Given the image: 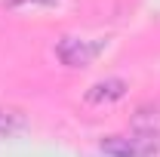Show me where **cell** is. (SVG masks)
Instances as JSON below:
<instances>
[{
	"label": "cell",
	"mask_w": 160,
	"mask_h": 157,
	"mask_svg": "<svg viewBox=\"0 0 160 157\" xmlns=\"http://www.w3.org/2000/svg\"><path fill=\"white\" fill-rule=\"evenodd\" d=\"M157 151V139L148 136H108L102 139V154L108 157H151Z\"/></svg>",
	"instance_id": "cell-1"
},
{
	"label": "cell",
	"mask_w": 160,
	"mask_h": 157,
	"mask_svg": "<svg viewBox=\"0 0 160 157\" xmlns=\"http://www.w3.org/2000/svg\"><path fill=\"white\" fill-rule=\"evenodd\" d=\"M99 46L89 43V40H80V37H62L59 46H56V56L62 59V65L68 68H86L89 62L96 59Z\"/></svg>",
	"instance_id": "cell-2"
},
{
	"label": "cell",
	"mask_w": 160,
	"mask_h": 157,
	"mask_svg": "<svg viewBox=\"0 0 160 157\" xmlns=\"http://www.w3.org/2000/svg\"><path fill=\"white\" fill-rule=\"evenodd\" d=\"M126 96V83L117 77L111 80H99V83H92L89 89H86V102L89 105H111V102H117V99Z\"/></svg>",
	"instance_id": "cell-3"
},
{
	"label": "cell",
	"mask_w": 160,
	"mask_h": 157,
	"mask_svg": "<svg viewBox=\"0 0 160 157\" xmlns=\"http://www.w3.org/2000/svg\"><path fill=\"white\" fill-rule=\"evenodd\" d=\"M132 129H136V136L160 139V105H142V108H136Z\"/></svg>",
	"instance_id": "cell-4"
},
{
	"label": "cell",
	"mask_w": 160,
	"mask_h": 157,
	"mask_svg": "<svg viewBox=\"0 0 160 157\" xmlns=\"http://www.w3.org/2000/svg\"><path fill=\"white\" fill-rule=\"evenodd\" d=\"M25 129V117H22L19 111H6V108H0V139H9L22 133Z\"/></svg>",
	"instance_id": "cell-5"
},
{
	"label": "cell",
	"mask_w": 160,
	"mask_h": 157,
	"mask_svg": "<svg viewBox=\"0 0 160 157\" xmlns=\"http://www.w3.org/2000/svg\"><path fill=\"white\" fill-rule=\"evenodd\" d=\"M59 0H6V9H25V6H56Z\"/></svg>",
	"instance_id": "cell-6"
}]
</instances>
